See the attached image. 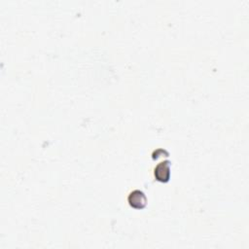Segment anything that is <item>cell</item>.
<instances>
[{
	"mask_svg": "<svg viewBox=\"0 0 249 249\" xmlns=\"http://www.w3.org/2000/svg\"><path fill=\"white\" fill-rule=\"evenodd\" d=\"M155 178L159 182L166 183L169 181L170 178V162L169 161H164L157 165L154 171Z\"/></svg>",
	"mask_w": 249,
	"mask_h": 249,
	"instance_id": "cell-1",
	"label": "cell"
},
{
	"mask_svg": "<svg viewBox=\"0 0 249 249\" xmlns=\"http://www.w3.org/2000/svg\"><path fill=\"white\" fill-rule=\"evenodd\" d=\"M129 203L132 207L135 209H142L147 204V199L145 194L140 190H134L133 191L128 198Z\"/></svg>",
	"mask_w": 249,
	"mask_h": 249,
	"instance_id": "cell-2",
	"label": "cell"
}]
</instances>
